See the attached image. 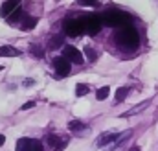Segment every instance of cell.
<instances>
[{"label": "cell", "instance_id": "cell-22", "mask_svg": "<svg viewBox=\"0 0 158 151\" xmlns=\"http://www.w3.org/2000/svg\"><path fill=\"white\" fill-rule=\"evenodd\" d=\"M4 142H6V136H4V135H0V146H4Z\"/></svg>", "mask_w": 158, "mask_h": 151}, {"label": "cell", "instance_id": "cell-20", "mask_svg": "<svg viewBox=\"0 0 158 151\" xmlns=\"http://www.w3.org/2000/svg\"><path fill=\"white\" fill-rule=\"evenodd\" d=\"M31 54H33L35 57H42V52L39 50V46H31Z\"/></svg>", "mask_w": 158, "mask_h": 151}, {"label": "cell", "instance_id": "cell-18", "mask_svg": "<svg viewBox=\"0 0 158 151\" xmlns=\"http://www.w3.org/2000/svg\"><path fill=\"white\" fill-rule=\"evenodd\" d=\"M85 52H86V57H88V59L94 63V61H96V57H98V54H96V52H94L90 46H86V48H85Z\"/></svg>", "mask_w": 158, "mask_h": 151}, {"label": "cell", "instance_id": "cell-4", "mask_svg": "<svg viewBox=\"0 0 158 151\" xmlns=\"http://www.w3.org/2000/svg\"><path fill=\"white\" fill-rule=\"evenodd\" d=\"M81 22H83L85 32H86L88 35H96V33L99 32V28H101V20H99L98 17H94V15L83 17V19H81Z\"/></svg>", "mask_w": 158, "mask_h": 151}, {"label": "cell", "instance_id": "cell-1", "mask_svg": "<svg viewBox=\"0 0 158 151\" xmlns=\"http://www.w3.org/2000/svg\"><path fill=\"white\" fill-rule=\"evenodd\" d=\"M116 44L121 48H136L140 44V37H138V32L132 28V26H125V28H119L116 32Z\"/></svg>", "mask_w": 158, "mask_h": 151}, {"label": "cell", "instance_id": "cell-3", "mask_svg": "<svg viewBox=\"0 0 158 151\" xmlns=\"http://www.w3.org/2000/svg\"><path fill=\"white\" fill-rule=\"evenodd\" d=\"M17 151H44L40 140L35 138H20L17 140Z\"/></svg>", "mask_w": 158, "mask_h": 151}, {"label": "cell", "instance_id": "cell-23", "mask_svg": "<svg viewBox=\"0 0 158 151\" xmlns=\"http://www.w3.org/2000/svg\"><path fill=\"white\" fill-rule=\"evenodd\" d=\"M129 151H140V148H131Z\"/></svg>", "mask_w": 158, "mask_h": 151}, {"label": "cell", "instance_id": "cell-15", "mask_svg": "<svg viewBox=\"0 0 158 151\" xmlns=\"http://www.w3.org/2000/svg\"><path fill=\"white\" fill-rule=\"evenodd\" d=\"M109 92H110V88H109V87H101V88H99V90L96 92V98H98V100L101 101V100H105V98L109 96Z\"/></svg>", "mask_w": 158, "mask_h": 151}, {"label": "cell", "instance_id": "cell-17", "mask_svg": "<svg viewBox=\"0 0 158 151\" xmlns=\"http://www.w3.org/2000/svg\"><path fill=\"white\" fill-rule=\"evenodd\" d=\"M72 131H81V129H85V123H81L77 120H74V122H70V125H68Z\"/></svg>", "mask_w": 158, "mask_h": 151}, {"label": "cell", "instance_id": "cell-2", "mask_svg": "<svg viewBox=\"0 0 158 151\" xmlns=\"http://www.w3.org/2000/svg\"><path fill=\"white\" fill-rule=\"evenodd\" d=\"M103 22L107 26H112V28H125V24L129 22V15L119 11V9H110V11H105L103 13Z\"/></svg>", "mask_w": 158, "mask_h": 151}, {"label": "cell", "instance_id": "cell-10", "mask_svg": "<svg viewBox=\"0 0 158 151\" xmlns=\"http://www.w3.org/2000/svg\"><path fill=\"white\" fill-rule=\"evenodd\" d=\"M46 142H48L50 146H55L57 151L61 149V148H64V144H66V140H63V138H59V136H55V135H48V136H46Z\"/></svg>", "mask_w": 158, "mask_h": 151}, {"label": "cell", "instance_id": "cell-12", "mask_svg": "<svg viewBox=\"0 0 158 151\" xmlns=\"http://www.w3.org/2000/svg\"><path fill=\"white\" fill-rule=\"evenodd\" d=\"M63 42H64V37H63V35H55V37L50 39V42H48V48H50V50L64 48V46H63Z\"/></svg>", "mask_w": 158, "mask_h": 151}, {"label": "cell", "instance_id": "cell-5", "mask_svg": "<svg viewBox=\"0 0 158 151\" xmlns=\"http://www.w3.org/2000/svg\"><path fill=\"white\" fill-rule=\"evenodd\" d=\"M63 57L68 59L70 63H76V65H81L85 59H83V54L79 52L76 46H64L63 48Z\"/></svg>", "mask_w": 158, "mask_h": 151}, {"label": "cell", "instance_id": "cell-13", "mask_svg": "<svg viewBox=\"0 0 158 151\" xmlns=\"http://www.w3.org/2000/svg\"><path fill=\"white\" fill-rule=\"evenodd\" d=\"M149 103H151L149 100H145V101H142V103H140V105H136L134 109H131V111H127V113H125V116H132V114H136V113H140V111H143V109H145V107H147Z\"/></svg>", "mask_w": 158, "mask_h": 151}, {"label": "cell", "instance_id": "cell-14", "mask_svg": "<svg viewBox=\"0 0 158 151\" xmlns=\"http://www.w3.org/2000/svg\"><path fill=\"white\" fill-rule=\"evenodd\" d=\"M127 94H129V88L127 87H119L116 90V101H123L127 98Z\"/></svg>", "mask_w": 158, "mask_h": 151}, {"label": "cell", "instance_id": "cell-8", "mask_svg": "<svg viewBox=\"0 0 158 151\" xmlns=\"http://www.w3.org/2000/svg\"><path fill=\"white\" fill-rule=\"evenodd\" d=\"M19 4H20V2H15V0L4 2V4H2V7H0V13H2V17H11V15H13V11L20 9V6H19Z\"/></svg>", "mask_w": 158, "mask_h": 151}, {"label": "cell", "instance_id": "cell-11", "mask_svg": "<svg viewBox=\"0 0 158 151\" xmlns=\"http://www.w3.org/2000/svg\"><path fill=\"white\" fill-rule=\"evenodd\" d=\"M35 24H37V19L35 17H30V15H26L20 20V28L22 30H31V28H35Z\"/></svg>", "mask_w": 158, "mask_h": 151}, {"label": "cell", "instance_id": "cell-21", "mask_svg": "<svg viewBox=\"0 0 158 151\" xmlns=\"http://www.w3.org/2000/svg\"><path fill=\"white\" fill-rule=\"evenodd\" d=\"M31 107H35V101H28V103H24L20 109H22V111H28V109H31Z\"/></svg>", "mask_w": 158, "mask_h": 151}, {"label": "cell", "instance_id": "cell-6", "mask_svg": "<svg viewBox=\"0 0 158 151\" xmlns=\"http://www.w3.org/2000/svg\"><path fill=\"white\" fill-rule=\"evenodd\" d=\"M83 32H85V26H83L81 19H79V20H68V22L64 24V33H66L68 37H79Z\"/></svg>", "mask_w": 158, "mask_h": 151}, {"label": "cell", "instance_id": "cell-9", "mask_svg": "<svg viewBox=\"0 0 158 151\" xmlns=\"http://www.w3.org/2000/svg\"><path fill=\"white\" fill-rule=\"evenodd\" d=\"M20 55V50L15 46H0V57H17Z\"/></svg>", "mask_w": 158, "mask_h": 151}, {"label": "cell", "instance_id": "cell-16", "mask_svg": "<svg viewBox=\"0 0 158 151\" xmlns=\"http://www.w3.org/2000/svg\"><path fill=\"white\" fill-rule=\"evenodd\" d=\"M76 94H77V96H85V94H88V85L79 83L77 87H76Z\"/></svg>", "mask_w": 158, "mask_h": 151}, {"label": "cell", "instance_id": "cell-19", "mask_svg": "<svg viewBox=\"0 0 158 151\" xmlns=\"http://www.w3.org/2000/svg\"><path fill=\"white\" fill-rule=\"evenodd\" d=\"M79 4L81 6H98L99 2H96V0H79Z\"/></svg>", "mask_w": 158, "mask_h": 151}, {"label": "cell", "instance_id": "cell-7", "mask_svg": "<svg viewBox=\"0 0 158 151\" xmlns=\"http://www.w3.org/2000/svg\"><path fill=\"white\" fill-rule=\"evenodd\" d=\"M70 67H72V63L64 57H55L53 59V68H55L59 77H64V76L70 74Z\"/></svg>", "mask_w": 158, "mask_h": 151}]
</instances>
